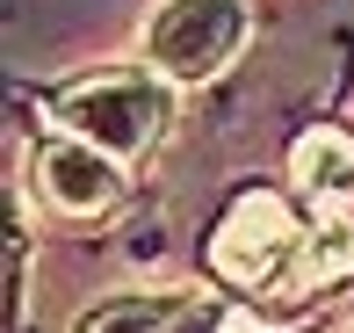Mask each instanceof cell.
I'll list each match as a JSON object with an SVG mask.
<instances>
[{"label": "cell", "mask_w": 354, "mask_h": 333, "mask_svg": "<svg viewBox=\"0 0 354 333\" xmlns=\"http://www.w3.org/2000/svg\"><path fill=\"white\" fill-rule=\"evenodd\" d=\"M354 276V217L340 203H318V225H304L297 246V276H289V297L304 290H333V282Z\"/></svg>", "instance_id": "cell-5"}, {"label": "cell", "mask_w": 354, "mask_h": 333, "mask_svg": "<svg viewBox=\"0 0 354 333\" xmlns=\"http://www.w3.org/2000/svg\"><path fill=\"white\" fill-rule=\"evenodd\" d=\"M174 312H181L174 297H116V305H94L80 333H159Z\"/></svg>", "instance_id": "cell-7"}, {"label": "cell", "mask_w": 354, "mask_h": 333, "mask_svg": "<svg viewBox=\"0 0 354 333\" xmlns=\"http://www.w3.org/2000/svg\"><path fill=\"white\" fill-rule=\"evenodd\" d=\"M159 333H224V319H217L210 305H181V312H174V319L159 326Z\"/></svg>", "instance_id": "cell-8"}, {"label": "cell", "mask_w": 354, "mask_h": 333, "mask_svg": "<svg viewBox=\"0 0 354 333\" xmlns=\"http://www.w3.org/2000/svg\"><path fill=\"white\" fill-rule=\"evenodd\" d=\"M289 167H297V188H304L311 203H347V196H354V138L333 131V123L304 131L297 152H289Z\"/></svg>", "instance_id": "cell-6"}, {"label": "cell", "mask_w": 354, "mask_h": 333, "mask_svg": "<svg viewBox=\"0 0 354 333\" xmlns=\"http://www.w3.org/2000/svg\"><path fill=\"white\" fill-rule=\"evenodd\" d=\"M37 188H44L51 210L94 217L123 196V167L102 145H87V138H51V145H37Z\"/></svg>", "instance_id": "cell-4"}, {"label": "cell", "mask_w": 354, "mask_h": 333, "mask_svg": "<svg viewBox=\"0 0 354 333\" xmlns=\"http://www.w3.org/2000/svg\"><path fill=\"white\" fill-rule=\"evenodd\" d=\"M51 123L66 138L102 145L109 160H138L174 123V80H159V73H94V80H80L51 102Z\"/></svg>", "instance_id": "cell-1"}, {"label": "cell", "mask_w": 354, "mask_h": 333, "mask_svg": "<svg viewBox=\"0 0 354 333\" xmlns=\"http://www.w3.org/2000/svg\"><path fill=\"white\" fill-rule=\"evenodd\" d=\"M297 246H304V225L289 217V203L268 196V188H246L224 210V225L210 232V268L239 290H289Z\"/></svg>", "instance_id": "cell-3"}, {"label": "cell", "mask_w": 354, "mask_h": 333, "mask_svg": "<svg viewBox=\"0 0 354 333\" xmlns=\"http://www.w3.org/2000/svg\"><path fill=\"white\" fill-rule=\"evenodd\" d=\"M246 29H253L246 0H167L145 22V58L159 80L196 87V80H217L246 51Z\"/></svg>", "instance_id": "cell-2"}, {"label": "cell", "mask_w": 354, "mask_h": 333, "mask_svg": "<svg viewBox=\"0 0 354 333\" xmlns=\"http://www.w3.org/2000/svg\"><path fill=\"white\" fill-rule=\"evenodd\" d=\"M224 333H261V326H224Z\"/></svg>", "instance_id": "cell-9"}]
</instances>
